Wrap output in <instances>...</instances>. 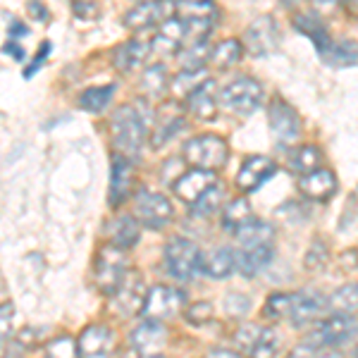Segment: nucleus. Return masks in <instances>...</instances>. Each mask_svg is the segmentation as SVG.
<instances>
[{
    "label": "nucleus",
    "mask_w": 358,
    "mask_h": 358,
    "mask_svg": "<svg viewBox=\"0 0 358 358\" xmlns=\"http://www.w3.org/2000/svg\"><path fill=\"white\" fill-rule=\"evenodd\" d=\"M146 120L148 115L138 110V106H122L113 115V143L120 155L136 158L146 141Z\"/></svg>",
    "instance_id": "nucleus-1"
},
{
    "label": "nucleus",
    "mask_w": 358,
    "mask_h": 358,
    "mask_svg": "<svg viewBox=\"0 0 358 358\" xmlns=\"http://www.w3.org/2000/svg\"><path fill=\"white\" fill-rule=\"evenodd\" d=\"M229 148L220 136L215 134H201L184 143V160L199 170H213L227 163Z\"/></svg>",
    "instance_id": "nucleus-2"
},
{
    "label": "nucleus",
    "mask_w": 358,
    "mask_h": 358,
    "mask_svg": "<svg viewBox=\"0 0 358 358\" xmlns=\"http://www.w3.org/2000/svg\"><path fill=\"white\" fill-rule=\"evenodd\" d=\"M127 270H129V263H127V256L122 253V248L117 246H103L96 256V265H94V277H96V287L101 289L106 296H113L117 292V287L122 285Z\"/></svg>",
    "instance_id": "nucleus-3"
},
{
    "label": "nucleus",
    "mask_w": 358,
    "mask_h": 358,
    "mask_svg": "<svg viewBox=\"0 0 358 358\" xmlns=\"http://www.w3.org/2000/svg\"><path fill=\"white\" fill-rule=\"evenodd\" d=\"M220 103L229 113L251 115L263 103V86L253 77H236L220 91Z\"/></svg>",
    "instance_id": "nucleus-4"
},
{
    "label": "nucleus",
    "mask_w": 358,
    "mask_h": 358,
    "mask_svg": "<svg viewBox=\"0 0 358 358\" xmlns=\"http://www.w3.org/2000/svg\"><path fill=\"white\" fill-rule=\"evenodd\" d=\"M165 265L177 282H189L201 268V248L184 236H175L165 248Z\"/></svg>",
    "instance_id": "nucleus-5"
},
{
    "label": "nucleus",
    "mask_w": 358,
    "mask_h": 358,
    "mask_svg": "<svg viewBox=\"0 0 358 358\" xmlns=\"http://www.w3.org/2000/svg\"><path fill=\"white\" fill-rule=\"evenodd\" d=\"M356 332V315L354 313H334L320 322L315 327V332H310V337L306 339L313 349H330V346L344 344L349 339H354Z\"/></svg>",
    "instance_id": "nucleus-6"
},
{
    "label": "nucleus",
    "mask_w": 358,
    "mask_h": 358,
    "mask_svg": "<svg viewBox=\"0 0 358 358\" xmlns=\"http://www.w3.org/2000/svg\"><path fill=\"white\" fill-rule=\"evenodd\" d=\"M184 301H187V296H184L182 289L158 285V287H153L151 292H146V301H143L141 315L151 317V320H165V317L177 315L179 310L184 308Z\"/></svg>",
    "instance_id": "nucleus-7"
},
{
    "label": "nucleus",
    "mask_w": 358,
    "mask_h": 358,
    "mask_svg": "<svg viewBox=\"0 0 358 358\" xmlns=\"http://www.w3.org/2000/svg\"><path fill=\"white\" fill-rule=\"evenodd\" d=\"M134 215L148 229H163L165 224L172 222V203L163 194L138 192L134 201Z\"/></svg>",
    "instance_id": "nucleus-8"
},
{
    "label": "nucleus",
    "mask_w": 358,
    "mask_h": 358,
    "mask_svg": "<svg viewBox=\"0 0 358 358\" xmlns=\"http://www.w3.org/2000/svg\"><path fill=\"white\" fill-rule=\"evenodd\" d=\"M244 43L253 57L275 53L277 45H280V27H277L275 17L263 15L258 20H253L244 34Z\"/></svg>",
    "instance_id": "nucleus-9"
},
{
    "label": "nucleus",
    "mask_w": 358,
    "mask_h": 358,
    "mask_svg": "<svg viewBox=\"0 0 358 358\" xmlns=\"http://www.w3.org/2000/svg\"><path fill=\"white\" fill-rule=\"evenodd\" d=\"M175 15V3L172 0H153V3H136L129 13L124 15V27L129 29H151L153 24H163L165 20Z\"/></svg>",
    "instance_id": "nucleus-10"
},
{
    "label": "nucleus",
    "mask_w": 358,
    "mask_h": 358,
    "mask_svg": "<svg viewBox=\"0 0 358 358\" xmlns=\"http://www.w3.org/2000/svg\"><path fill=\"white\" fill-rule=\"evenodd\" d=\"M115 299V308L122 315H138L143 308V301H146V285H143V277L138 273H131L127 270L122 285L117 287V292L113 294Z\"/></svg>",
    "instance_id": "nucleus-11"
},
{
    "label": "nucleus",
    "mask_w": 358,
    "mask_h": 358,
    "mask_svg": "<svg viewBox=\"0 0 358 358\" xmlns=\"http://www.w3.org/2000/svg\"><path fill=\"white\" fill-rule=\"evenodd\" d=\"M327 310V296L317 292H299L292 294V308H289V320L296 327H306L310 322L320 320Z\"/></svg>",
    "instance_id": "nucleus-12"
},
{
    "label": "nucleus",
    "mask_w": 358,
    "mask_h": 358,
    "mask_svg": "<svg viewBox=\"0 0 358 358\" xmlns=\"http://www.w3.org/2000/svg\"><path fill=\"white\" fill-rule=\"evenodd\" d=\"M79 358H113L115 334L106 325H89L77 342Z\"/></svg>",
    "instance_id": "nucleus-13"
},
{
    "label": "nucleus",
    "mask_w": 358,
    "mask_h": 358,
    "mask_svg": "<svg viewBox=\"0 0 358 358\" xmlns=\"http://www.w3.org/2000/svg\"><path fill=\"white\" fill-rule=\"evenodd\" d=\"M268 117H270V129L277 136V141L289 143L301 134V117H299V113L294 110L289 103L275 101L268 110Z\"/></svg>",
    "instance_id": "nucleus-14"
},
{
    "label": "nucleus",
    "mask_w": 358,
    "mask_h": 358,
    "mask_svg": "<svg viewBox=\"0 0 358 358\" xmlns=\"http://www.w3.org/2000/svg\"><path fill=\"white\" fill-rule=\"evenodd\" d=\"M277 172V163L270 160L268 155H248L236 175V187L241 192H256L261 184L268 182Z\"/></svg>",
    "instance_id": "nucleus-15"
},
{
    "label": "nucleus",
    "mask_w": 358,
    "mask_h": 358,
    "mask_svg": "<svg viewBox=\"0 0 358 358\" xmlns=\"http://www.w3.org/2000/svg\"><path fill=\"white\" fill-rule=\"evenodd\" d=\"M129 339H131V346H134L136 354L155 356V354H160V351L165 349L167 330H165V325L160 320H151V317H148L146 322H141V325L131 332Z\"/></svg>",
    "instance_id": "nucleus-16"
},
{
    "label": "nucleus",
    "mask_w": 358,
    "mask_h": 358,
    "mask_svg": "<svg viewBox=\"0 0 358 358\" xmlns=\"http://www.w3.org/2000/svg\"><path fill=\"white\" fill-rule=\"evenodd\" d=\"M131 189H134V165L124 155H115L110 165V192H108L110 206L124 203L129 199Z\"/></svg>",
    "instance_id": "nucleus-17"
},
{
    "label": "nucleus",
    "mask_w": 358,
    "mask_h": 358,
    "mask_svg": "<svg viewBox=\"0 0 358 358\" xmlns=\"http://www.w3.org/2000/svg\"><path fill=\"white\" fill-rule=\"evenodd\" d=\"M210 187H215V172L194 167V170L184 172V175L175 182V194H177V199L184 201V203H194V201L203 192H208Z\"/></svg>",
    "instance_id": "nucleus-18"
},
{
    "label": "nucleus",
    "mask_w": 358,
    "mask_h": 358,
    "mask_svg": "<svg viewBox=\"0 0 358 358\" xmlns=\"http://www.w3.org/2000/svg\"><path fill=\"white\" fill-rule=\"evenodd\" d=\"M299 189L310 201H330L337 192V177L332 170H313L299 179Z\"/></svg>",
    "instance_id": "nucleus-19"
},
{
    "label": "nucleus",
    "mask_w": 358,
    "mask_h": 358,
    "mask_svg": "<svg viewBox=\"0 0 358 358\" xmlns=\"http://www.w3.org/2000/svg\"><path fill=\"white\" fill-rule=\"evenodd\" d=\"M187 101H189L187 103L189 113H192L196 120H201V122H213V120L217 117V91L210 79H206L199 89L192 91V94L187 96Z\"/></svg>",
    "instance_id": "nucleus-20"
},
{
    "label": "nucleus",
    "mask_w": 358,
    "mask_h": 358,
    "mask_svg": "<svg viewBox=\"0 0 358 358\" xmlns=\"http://www.w3.org/2000/svg\"><path fill=\"white\" fill-rule=\"evenodd\" d=\"M148 53H151V48H148L146 43L141 41H127L122 45H117V48L113 50V65L115 69H120L122 74H129L138 69L146 62Z\"/></svg>",
    "instance_id": "nucleus-21"
},
{
    "label": "nucleus",
    "mask_w": 358,
    "mask_h": 358,
    "mask_svg": "<svg viewBox=\"0 0 358 358\" xmlns=\"http://www.w3.org/2000/svg\"><path fill=\"white\" fill-rule=\"evenodd\" d=\"M275 251L270 244L265 246H251V248H244V251L236 253V261H234V268L239 270L244 277H256L261 270L273 261Z\"/></svg>",
    "instance_id": "nucleus-22"
},
{
    "label": "nucleus",
    "mask_w": 358,
    "mask_h": 358,
    "mask_svg": "<svg viewBox=\"0 0 358 358\" xmlns=\"http://www.w3.org/2000/svg\"><path fill=\"white\" fill-rule=\"evenodd\" d=\"M182 38H184V20L182 17H170V20H165L160 24L153 45L160 53H177L182 48Z\"/></svg>",
    "instance_id": "nucleus-23"
},
{
    "label": "nucleus",
    "mask_w": 358,
    "mask_h": 358,
    "mask_svg": "<svg viewBox=\"0 0 358 358\" xmlns=\"http://www.w3.org/2000/svg\"><path fill=\"white\" fill-rule=\"evenodd\" d=\"M236 241H239L244 248H251V246H265L273 241L275 236V227L270 222H263V220H256L253 217L251 222L241 224L239 229H236Z\"/></svg>",
    "instance_id": "nucleus-24"
},
{
    "label": "nucleus",
    "mask_w": 358,
    "mask_h": 358,
    "mask_svg": "<svg viewBox=\"0 0 358 358\" xmlns=\"http://www.w3.org/2000/svg\"><path fill=\"white\" fill-rule=\"evenodd\" d=\"M294 29L306 34V36L313 41L317 53H325V50L330 48V43H332L330 34H327L325 24H322L315 15H296V17H294Z\"/></svg>",
    "instance_id": "nucleus-25"
},
{
    "label": "nucleus",
    "mask_w": 358,
    "mask_h": 358,
    "mask_svg": "<svg viewBox=\"0 0 358 358\" xmlns=\"http://www.w3.org/2000/svg\"><path fill=\"white\" fill-rule=\"evenodd\" d=\"M138 239H141V232H138V222L136 217L131 215H122L117 217L113 224H110V241L113 246L117 248H131L138 244Z\"/></svg>",
    "instance_id": "nucleus-26"
},
{
    "label": "nucleus",
    "mask_w": 358,
    "mask_h": 358,
    "mask_svg": "<svg viewBox=\"0 0 358 358\" xmlns=\"http://www.w3.org/2000/svg\"><path fill=\"white\" fill-rule=\"evenodd\" d=\"M213 22H215V17H184L182 48L206 43V38L210 36V31H213Z\"/></svg>",
    "instance_id": "nucleus-27"
},
{
    "label": "nucleus",
    "mask_w": 358,
    "mask_h": 358,
    "mask_svg": "<svg viewBox=\"0 0 358 358\" xmlns=\"http://www.w3.org/2000/svg\"><path fill=\"white\" fill-rule=\"evenodd\" d=\"M234 261H236V253L229 246H222L217 251L210 253L206 263V275L213 277V280H227L229 275L234 273Z\"/></svg>",
    "instance_id": "nucleus-28"
},
{
    "label": "nucleus",
    "mask_w": 358,
    "mask_h": 358,
    "mask_svg": "<svg viewBox=\"0 0 358 358\" xmlns=\"http://www.w3.org/2000/svg\"><path fill=\"white\" fill-rule=\"evenodd\" d=\"M322 163V151L317 146H299L289 153V170L296 175H308Z\"/></svg>",
    "instance_id": "nucleus-29"
},
{
    "label": "nucleus",
    "mask_w": 358,
    "mask_h": 358,
    "mask_svg": "<svg viewBox=\"0 0 358 358\" xmlns=\"http://www.w3.org/2000/svg\"><path fill=\"white\" fill-rule=\"evenodd\" d=\"M241 53H244V45L236 41V38H224L222 43H217L215 48L208 53V57H210V62L217 69H229L241 60Z\"/></svg>",
    "instance_id": "nucleus-30"
},
{
    "label": "nucleus",
    "mask_w": 358,
    "mask_h": 358,
    "mask_svg": "<svg viewBox=\"0 0 358 358\" xmlns=\"http://www.w3.org/2000/svg\"><path fill=\"white\" fill-rule=\"evenodd\" d=\"M167 89V72L163 65H151L146 72L141 74V82H138V91L146 98H160Z\"/></svg>",
    "instance_id": "nucleus-31"
},
{
    "label": "nucleus",
    "mask_w": 358,
    "mask_h": 358,
    "mask_svg": "<svg viewBox=\"0 0 358 358\" xmlns=\"http://www.w3.org/2000/svg\"><path fill=\"white\" fill-rule=\"evenodd\" d=\"M115 96V84H108V86H91L86 89L82 96H79V108L82 110H89V113H101L108 108V103L113 101Z\"/></svg>",
    "instance_id": "nucleus-32"
},
{
    "label": "nucleus",
    "mask_w": 358,
    "mask_h": 358,
    "mask_svg": "<svg viewBox=\"0 0 358 358\" xmlns=\"http://www.w3.org/2000/svg\"><path fill=\"white\" fill-rule=\"evenodd\" d=\"M251 220H253V210H251V203H248L246 199H234V201H229L227 208H224L222 224L227 229H232V232H236L241 224H246Z\"/></svg>",
    "instance_id": "nucleus-33"
},
{
    "label": "nucleus",
    "mask_w": 358,
    "mask_h": 358,
    "mask_svg": "<svg viewBox=\"0 0 358 358\" xmlns=\"http://www.w3.org/2000/svg\"><path fill=\"white\" fill-rule=\"evenodd\" d=\"M320 55H322V60L332 67H354L356 65V43L354 41L330 43V48Z\"/></svg>",
    "instance_id": "nucleus-34"
},
{
    "label": "nucleus",
    "mask_w": 358,
    "mask_h": 358,
    "mask_svg": "<svg viewBox=\"0 0 358 358\" xmlns=\"http://www.w3.org/2000/svg\"><path fill=\"white\" fill-rule=\"evenodd\" d=\"M208 79V72L206 67L201 69H182V74L175 79V84H172V91H175V96L179 98H187L192 91L199 89L201 84H203Z\"/></svg>",
    "instance_id": "nucleus-35"
},
{
    "label": "nucleus",
    "mask_w": 358,
    "mask_h": 358,
    "mask_svg": "<svg viewBox=\"0 0 358 358\" xmlns=\"http://www.w3.org/2000/svg\"><path fill=\"white\" fill-rule=\"evenodd\" d=\"M356 282L339 287L337 292L327 299V308H332L334 313H356Z\"/></svg>",
    "instance_id": "nucleus-36"
},
{
    "label": "nucleus",
    "mask_w": 358,
    "mask_h": 358,
    "mask_svg": "<svg viewBox=\"0 0 358 358\" xmlns=\"http://www.w3.org/2000/svg\"><path fill=\"white\" fill-rule=\"evenodd\" d=\"M220 206H222V189L215 184V187H210L208 192H203L199 199L194 201V215L196 217H210L220 210Z\"/></svg>",
    "instance_id": "nucleus-37"
},
{
    "label": "nucleus",
    "mask_w": 358,
    "mask_h": 358,
    "mask_svg": "<svg viewBox=\"0 0 358 358\" xmlns=\"http://www.w3.org/2000/svg\"><path fill=\"white\" fill-rule=\"evenodd\" d=\"M277 346H280V334H277L273 327H265V330H261V334H258L256 344H253V349L248 356L251 358H275Z\"/></svg>",
    "instance_id": "nucleus-38"
},
{
    "label": "nucleus",
    "mask_w": 358,
    "mask_h": 358,
    "mask_svg": "<svg viewBox=\"0 0 358 358\" xmlns=\"http://www.w3.org/2000/svg\"><path fill=\"white\" fill-rule=\"evenodd\" d=\"M289 308H292V294H273L268 296V301L263 306V315L268 320H282V317H289Z\"/></svg>",
    "instance_id": "nucleus-39"
},
{
    "label": "nucleus",
    "mask_w": 358,
    "mask_h": 358,
    "mask_svg": "<svg viewBox=\"0 0 358 358\" xmlns=\"http://www.w3.org/2000/svg\"><path fill=\"white\" fill-rule=\"evenodd\" d=\"M327 263H330V248L322 244L320 239L313 241V244L308 246V251H306V268H308L310 273H320V270H325Z\"/></svg>",
    "instance_id": "nucleus-40"
},
{
    "label": "nucleus",
    "mask_w": 358,
    "mask_h": 358,
    "mask_svg": "<svg viewBox=\"0 0 358 358\" xmlns=\"http://www.w3.org/2000/svg\"><path fill=\"white\" fill-rule=\"evenodd\" d=\"M45 358H79L77 342L72 337H55L53 342L45 344Z\"/></svg>",
    "instance_id": "nucleus-41"
},
{
    "label": "nucleus",
    "mask_w": 358,
    "mask_h": 358,
    "mask_svg": "<svg viewBox=\"0 0 358 358\" xmlns=\"http://www.w3.org/2000/svg\"><path fill=\"white\" fill-rule=\"evenodd\" d=\"M208 60V48L206 43L201 45H189L179 53V62H182V69H201Z\"/></svg>",
    "instance_id": "nucleus-42"
},
{
    "label": "nucleus",
    "mask_w": 358,
    "mask_h": 358,
    "mask_svg": "<svg viewBox=\"0 0 358 358\" xmlns=\"http://www.w3.org/2000/svg\"><path fill=\"white\" fill-rule=\"evenodd\" d=\"M182 129H184L182 117H172V120H167V122H160L158 129H155V134H153V148L165 146V143L170 141L172 136H177Z\"/></svg>",
    "instance_id": "nucleus-43"
},
{
    "label": "nucleus",
    "mask_w": 358,
    "mask_h": 358,
    "mask_svg": "<svg viewBox=\"0 0 358 358\" xmlns=\"http://www.w3.org/2000/svg\"><path fill=\"white\" fill-rule=\"evenodd\" d=\"M258 334H261V327L258 325H244L239 327V330L234 332V344L239 351H244V354H251L253 344H256Z\"/></svg>",
    "instance_id": "nucleus-44"
},
{
    "label": "nucleus",
    "mask_w": 358,
    "mask_h": 358,
    "mask_svg": "<svg viewBox=\"0 0 358 358\" xmlns=\"http://www.w3.org/2000/svg\"><path fill=\"white\" fill-rule=\"evenodd\" d=\"M251 308V301H248L246 294H239V292H232L227 299H224V313L232 315V317H241L248 313Z\"/></svg>",
    "instance_id": "nucleus-45"
},
{
    "label": "nucleus",
    "mask_w": 358,
    "mask_h": 358,
    "mask_svg": "<svg viewBox=\"0 0 358 358\" xmlns=\"http://www.w3.org/2000/svg\"><path fill=\"white\" fill-rule=\"evenodd\" d=\"M184 317H187L192 325H206V322L213 317V306L208 303V301H199V303L189 306L187 313H184Z\"/></svg>",
    "instance_id": "nucleus-46"
},
{
    "label": "nucleus",
    "mask_w": 358,
    "mask_h": 358,
    "mask_svg": "<svg viewBox=\"0 0 358 358\" xmlns=\"http://www.w3.org/2000/svg\"><path fill=\"white\" fill-rule=\"evenodd\" d=\"M72 13L82 20H98L101 15V8L94 3V0H74L72 3Z\"/></svg>",
    "instance_id": "nucleus-47"
},
{
    "label": "nucleus",
    "mask_w": 358,
    "mask_h": 358,
    "mask_svg": "<svg viewBox=\"0 0 358 358\" xmlns=\"http://www.w3.org/2000/svg\"><path fill=\"white\" fill-rule=\"evenodd\" d=\"M15 308L13 303H0V337H8L13 332Z\"/></svg>",
    "instance_id": "nucleus-48"
},
{
    "label": "nucleus",
    "mask_w": 358,
    "mask_h": 358,
    "mask_svg": "<svg viewBox=\"0 0 358 358\" xmlns=\"http://www.w3.org/2000/svg\"><path fill=\"white\" fill-rule=\"evenodd\" d=\"M50 55V43L45 41L41 48H38V53H36V57H34L31 60V65H29V69H24V77H31L34 72H36V69H41V65L45 62V57Z\"/></svg>",
    "instance_id": "nucleus-49"
},
{
    "label": "nucleus",
    "mask_w": 358,
    "mask_h": 358,
    "mask_svg": "<svg viewBox=\"0 0 358 358\" xmlns=\"http://www.w3.org/2000/svg\"><path fill=\"white\" fill-rule=\"evenodd\" d=\"M29 15H31L34 20H38V22L48 20V10H45V5L41 3V0H29Z\"/></svg>",
    "instance_id": "nucleus-50"
},
{
    "label": "nucleus",
    "mask_w": 358,
    "mask_h": 358,
    "mask_svg": "<svg viewBox=\"0 0 358 358\" xmlns=\"http://www.w3.org/2000/svg\"><path fill=\"white\" fill-rule=\"evenodd\" d=\"M315 354H317V349H313L308 342H303L301 346H296V349L292 351L289 358H313Z\"/></svg>",
    "instance_id": "nucleus-51"
},
{
    "label": "nucleus",
    "mask_w": 358,
    "mask_h": 358,
    "mask_svg": "<svg viewBox=\"0 0 358 358\" xmlns=\"http://www.w3.org/2000/svg\"><path fill=\"white\" fill-rule=\"evenodd\" d=\"M206 358H241V356L236 354V351H229V349H213Z\"/></svg>",
    "instance_id": "nucleus-52"
},
{
    "label": "nucleus",
    "mask_w": 358,
    "mask_h": 358,
    "mask_svg": "<svg viewBox=\"0 0 358 358\" xmlns=\"http://www.w3.org/2000/svg\"><path fill=\"white\" fill-rule=\"evenodd\" d=\"M356 196H351V208L346 206V213H344V220H342V229H344V224L349 222V224H354V217H356Z\"/></svg>",
    "instance_id": "nucleus-53"
},
{
    "label": "nucleus",
    "mask_w": 358,
    "mask_h": 358,
    "mask_svg": "<svg viewBox=\"0 0 358 358\" xmlns=\"http://www.w3.org/2000/svg\"><path fill=\"white\" fill-rule=\"evenodd\" d=\"M5 53H10V55H15L17 57V60H22V57H24V50H22V48H17V43H13V41H10L8 45H5Z\"/></svg>",
    "instance_id": "nucleus-54"
},
{
    "label": "nucleus",
    "mask_w": 358,
    "mask_h": 358,
    "mask_svg": "<svg viewBox=\"0 0 358 358\" xmlns=\"http://www.w3.org/2000/svg\"><path fill=\"white\" fill-rule=\"evenodd\" d=\"M27 34H29V29L22 27V24H17V22H15L13 27H10V36H27Z\"/></svg>",
    "instance_id": "nucleus-55"
},
{
    "label": "nucleus",
    "mask_w": 358,
    "mask_h": 358,
    "mask_svg": "<svg viewBox=\"0 0 358 358\" xmlns=\"http://www.w3.org/2000/svg\"><path fill=\"white\" fill-rule=\"evenodd\" d=\"M313 358H344L339 351H320V354H315Z\"/></svg>",
    "instance_id": "nucleus-56"
},
{
    "label": "nucleus",
    "mask_w": 358,
    "mask_h": 358,
    "mask_svg": "<svg viewBox=\"0 0 358 358\" xmlns=\"http://www.w3.org/2000/svg\"><path fill=\"white\" fill-rule=\"evenodd\" d=\"M339 3V0H315V5H317V8H334V5H337Z\"/></svg>",
    "instance_id": "nucleus-57"
},
{
    "label": "nucleus",
    "mask_w": 358,
    "mask_h": 358,
    "mask_svg": "<svg viewBox=\"0 0 358 358\" xmlns=\"http://www.w3.org/2000/svg\"><path fill=\"white\" fill-rule=\"evenodd\" d=\"M143 358H165V356H160V354H155V356H143Z\"/></svg>",
    "instance_id": "nucleus-58"
},
{
    "label": "nucleus",
    "mask_w": 358,
    "mask_h": 358,
    "mask_svg": "<svg viewBox=\"0 0 358 358\" xmlns=\"http://www.w3.org/2000/svg\"><path fill=\"white\" fill-rule=\"evenodd\" d=\"M287 5H294V3H299V0H285Z\"/></svg>",
    "instance_id": "nucleus-59"
},
{
    "label": "nucleus",
    "mask_w": 358,
    "mask_h": 358,
    "mask_svg": "<svg viewBox=\"0 0 358 358\" xmlns=\"http://www.w3.org/2000/svg\"><path fill=\"white\" fill-rule=\"evenodd\" d=\"M138 3H153V0H138Z\"/></svg>",
    "instance_id": "nucleus-60"
},
{
    "label": "nucleus",
    "mask_w": 358,
    "mask_h": 358,
    "mask_svg": "<svg viewBox=\"0 0 358 358\" xmlns=\"http://www.w3.org/2000/svg\"><path fill=\"white\" fill-rule=\"evenodd\" d=\"M342 3H354V0H342Z\"/></svg>",
    "instance_id": "nucleus-61"
}]
</instances>
